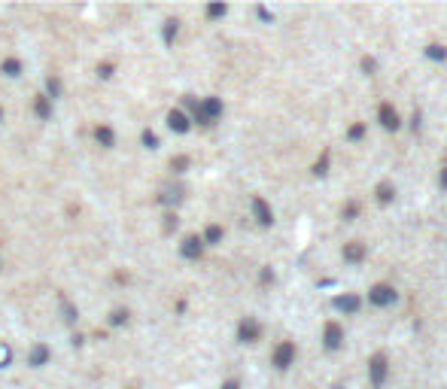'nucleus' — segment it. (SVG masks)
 Listing matches in <instances>:
<instances>
[{"label": "nucleus", "mask_w": 447, "mask_h": 389, "mask_svg": "<svg viewBox=\"0 0 447 389\" xmlns=\"http://www.w3.org/2000/svg\"><path fill=\"white\" fill-rule=\"evenodd\" d=\"M170 167H174L176 174H183V171H186V167H189V158H186V155H176V158L170 161Z\"/></svg>", "instance_id": "bb28decb"}, {"label": "nucleus", "mask_w": 447, "mask_h": 389, "mask_svg": "<svg viewBox=\"0 0 447 389\" xmlns=\"http://www.w3.org/2000/svg\"><path fill=\"white\" fill-rule=\"evenodd\" d=\"M341 256H344L347 265H359V261H365V256H368V246L362 244V240H347Z\"/></svg>", "instance_id": "0eeeda50"}, {"label": "nucleus", "mask_w": 447, "mask_h": 389, "mask_svg": "<svg viewBox=\"0 0 447 389\" xmlns=\"http://www.w3.org/2000/svg\"><path fill=\"white\" fill-rule=\"evenodd\" d=\"M262 338V325L259 320H253V316H244L238 325V341L240 344H255Z\"/></svg>", "instance_id": "423d86ee"}, {"label": "nucleus", "mask_w": 447, "mask_h": 389, "mask_svg": "<svg viewBox=\"0 0 447 389\" xmlns=\"http://www.w3.org/2000/svg\"><path fill=\"white\" fill-rule=\"evenodd\" d=\"M378 122H380L383 131H399L402 128V116H399V110H396L393 104H380L378 107Z\"/></svg>", "instance_id": "39448f33"}, {"label": "nucleus", "mask_w": 447, "mask_h": 389, "mask_svg": "<svg viewBox=\"0 0 447 389\" xmlns=\"http://www.w3.org/2000/svg\"><path fill=\"white\" fill-rule=\"evenodd\" d=\"M332 307L341 310V314H356V310L362 307V298L356 292H347V295H335L332 298Z\"/></svg>", "instance_id": "6e6552de"}, {"label": "nucleus", "mask_w": 447, "mask_h": 389, "mask_svg": "<svg viewBox=\"0 0 447 389\" xmlns=\"http://www.w3.org/2000/svg\"><path fill=\"white\" fill-rule=\"evenodd\" d=\"M293 362H295V344L293 341H280L271 353V365L277 368V371H286V368H293Z\"/></svg>", "instance_id": "7ed1b4c3"}, {"label": "nucleus", "mask_w": 447, "mask_h": 389, "mask_svg": "<svg viewBox=\"0 0 447 389\" xmlns=\"http://www.w3.org/2000/svg\"><path fill=\"white\" fill-rule=\"evenodd\" d=\"M168 125H170V131H176V134H186L192 128V122H189V116L183 110H170L168 113Z\"/></svg>", "instance_id": "9b49d317"}, {"label": "nucleus", "mask_w": 447, "mask_h": 389, "mask_svg": "<svg viewBox=\"0 0 447 389\" xmlns=\"http://www.w3.org/2000/svg\"><path fill=\"white\" fill-rule=\"evenodd\" d=\"M19 70H21V64H19V61H3V73L6 76H19Z\"/></svg>", "instance_id": "c85d7f7f"}, {"label": "nucleus", "mask_w": 447, "mask_h": 389, "mask_svg": "<svg viewBox=\"0 0 447 389\" xmlns=\"http://www.w3.org/2000/svg\"><path fill=\"white\" fill-rule=\"evenodd\" d=\"M176 25H180L176 19H168V22H165V43H174V37H176Z\"/></svg>", "instance_id": "5701e85b"}, {"label": "nucleus", "mask_w": 447, "mask_h": 389, "mask_svg": "<svg viewBox=\"0 0 447 389\" xmlns=\"http://www.w3.org/2000/svg\"><path fill=\"white\" fill-rule=\"evenodd\" d=\"M144 143L149 146V150H155V146H159V137H155L152 131H144Z\"/></svg>", "instance_id": "c756f323"}, {"label": "nucleus", "mask_w": 447, "mask_h": 389, "mask_svg": "<svg viewBox=\"0 0 447 389\" xmlns=\"http://www.w3.org/2000/svg\"><path fill=\"white\" fill-rule=\"evenodd\" d=\"M329 161H332V150H323V152H319V158L314 161V167H310L314 176H325V174H329Z\"/></svg>", "instance_id": "ddd939ff"}, {"label": "nucleus", "mask_w": 447, "mask_h": 389, "mask_svg": "<svg viewBox=\"0 0 447 389\" xmlns=\"http://www.w3.org/2000/svg\"><path fill=\"white\" fill-rule=\"evenodd\" d=\"M0 116H3V110H0Z\"/></svg>", "instance_id": "4c0bfd02"}, {"label": "nucleus", "mask_w": 447, "mask_h": 389, "mask_svg": "<svg viewBox=\"0 0 447 389\" xmlns=\"http://www.w3.org/2000/svg\"><path fill=\"white\" fill-rule=\"evenodd\" d=\"M58 304H61V314H64V320H67V322H76V307H73V304H70L67 298H64V295L58 298Z\"/></svg>", "instance_id": "6ab92c4d"}, {"label": "nucleus", "mask_w": 447, "mask_h": 389, "mask_svg": "<svg viewBox=\"0 0 447 389\" xmlns=\"http://www.w3.org/2000/svg\"><path fill=\"white\" fill-rule=\"evenodd\" d=\"M359 213H362V204L353 201V198L344 204V207H341V219H344V222H353V219H356Z\"/></svg>", "instance_id": "4468645a"}, {"label": "nucleus", "mask_w": 447, "mask_h": 389, "mask_svg": "<svg viewBox=\"0 0 447 389\" xmlns=\"http://www.w3.org/2000/svg\"><path fill=\"white\" fill-rule=\"evenodd\" d=\"M125 320H128V314H125V310H116V314H113V320H110V322H113V325H122Z\"/></svg>", "instance_id": "2f4dec72"}, {"label": "nucleus", "mask_w": 447, "mask_h": 389, "mask_svg": "<svg viewBox=\"0 0 447 389\" xmlns=\"http://www.w3.org/2000/svg\"><path fill=\"white\" fill-rule=\"evenodd\" d=\"M46 359H49V346L46 344H37V346H34V350H31V365H46Z\"/></svg>", "instance_id": "2eb2a0df"}, {"label": "nucleus", "mask_w": 447, "mask_h": 389, "mask_svg": "<svg viewBox=\"0 0 447 389\" xmlns=\"http://www.w3.org/2000/svg\"><path fill=\"white\" fill-rule=\"evenodd\" d=\"M225 12H229V6H225V3H210V6H207V16H210V19H222Z\"/></svg>", "instance_id": "b1692460"}, {"label": "nucleus", "mask_w": 447, "mask_h": 389, "mask_svg": "<svg viewBox=\"0 0 447 389\" xmlns=\"http://www.w3.org/2000/svg\"><path fill=\"white\" fill-rule=\"evenodd\" d=\"M37 116H40V119H49V116H52V104H49V97H37Z\"/></svg>", "instance_id": "412c9836"}, {"label": "nucleus", "mask_w": 447, "mask_h": 389, "mask_svg": "<svg viewBox=\"0 0 447 389\" xmlns=\"http://www.w3.org/2000/svg\"><path fill=\"white\" fill-rule=\"evenodd\" d=\"M222 389H240V384H238V380H225Z\"/></svg>", "instance_id": "f704fd0d"}, {"label": "nucleus", "mask_w": 447, "mask_h": 389, "mask_svg": "<svg viewBox=\"0 0 447 389\" xmlns=\"http://www.w3.org/2000/svg\"><path fill=\"white\" fill-rule=\"evenodd\" d=\"M95 137H98V143H104V146H113V131L106 128V125H101V128L95 131Z\"/></svg>", "instance_id": "4be33fe9"}, {"label": "nucleus", "mask_w": 447, "mask_h": 389, "mask_svg": "<svg viewBox=\"0 0 447 389\" xmlns=\"http://www.w3.org/2000/svg\"><path fill=\"white\" fill-rule=\"evenodd\" d=\"M362 70H365V76H371L374 70H378V61H374L371 55H365V58H362Z\"/></svg>", "instance_id": "cd10ccee"}, {"label": "nucleus", "mask_w": 447, "mask_h": 389, "mask_svg": "<svg viewBox=\"0 0 447 389\" xmlns=\"http://www.w3.org/2000/svg\"><path fill=\"white\" fill-rule=\"evenodd\" d=\"M183 201V189L174 186V189H165V195H161V204H180Z\"/></svg>", "instance_id": "a211bd4d"}, {"label": "nucleus", "mask_w": 447, "mask_h": 389, "mask_svg": "<svg viewBox=\"0 0 447 389\" xmlns=\"http://www.w3.org/2000/svg\"><path fill=\"white\" fill-rule=\"evenodd\" d=\"M255 12H259V19H265V22H271V12H268L265 6H259V10H255Z\"/></svg>", "instance_id": "72a5a7b5"}, {"label": "nucleus", "mask_w": 447, "mask_h": 389, "mask_svg": "<svg viewBox=\"0 0 447 389\" xmlns=\"http://www.w3.org/2000/svg\"><path fill=\"white\" fill-rule=\"evenodd\" d=\"M365 137V125L362 122H356V125H350V128H347V140H350V143H356V140H362Z\"/></svg>", "instance_id": "aec40b11"}, {"label": "nucleus", "mask_w": 447, "mask_h": 389, "mask_svg": "<svg viewBox=\"0 0 447 389\" xmlns=\"http://www.w3.org/2000/svg\"><path fill=\"white\" fill-rule=\"evenodd\" d=\"M259 280H262V283H265V286H268V283H274V271H271V268H262V274H259Z\"/></svg>", "instance_id": "7c9ffc66"}, {"label": "nucleus", "mask_w": 447, "mask_h": 389, "mask_svg": "<svg viewBox=\"0 0 447 389\" xmlns=\"http://www.w3.org/2000/svg\"><path fill=\"white\" fill-rule=\"evenodd\" d=\"M426 58H432V61H447V46H442V43L426 46Z\"/></svg>", "instance_id": "dca6fc26"}, {"label": "nucleus", "mask_w": 447, "mask_h": 389, "mask_svg": "<svg viewBox=\"0 0 447 389\" xmlns=\"http://www.w3.org/2000/svg\"><path fill=\"white\" fill-rule=\"evenodd\" d=\"M420 128H423V113H420V110H414V113H411V131L420 134Z\"/></svg>", "instance_id": "393cba45"}, {"label": "nucleus", "mask_w": 447, "mask_h": 389, "mask_svg": "<svg viewBox=\"0 0 447 389\" xmlns=\"http://www.w3.org/2000/svg\"><path fill=\"white\" fill-rule=\"evenodd\" d=\"M101 76H104V80H106V76H113V67H110V64H104V67H101Z\"/></svg>", "instance_id": "c9c22d12"}, {"label": "nucleus", "mask_w": 447, "mask_h": 389, "mask_svg": "<svg viewBox=\"0 0 447 389\" xmlns=\"http://www.w3.org/2000/svg\"><path fill=\"white\" fill-rule=\"evenodd\" d=\"M46 89H49V101H52V97H58V91H61V82L55 80V76H49V80H46Z\"/></svg>", "instance_id": "a878e982"}, {"label": "nucleus", "mask_w": 447, "mask_h": 389, "mask_svg": "<svg viewBox=\"0 0 447 389\" xmlns=\"http://www.w3.org/2000/svg\"><path fill=\"white\" fill-rule=\"evenodd\" d=\"M393 198H396L393 182H378V189H374V201L378 204H393Z\"/></svg>", "instance_id": "f8f14e48"}, {"label": "nucleus", "mask_w": 447, "mask_h": 389, "mask_svg": "<svg viewBox=\"0 0 447 389\" xmlns=\"http://www.w3.org/2000/svg\"><path fill=\"white\" fill-rule=\"evenodd\" d=\"M204 246L207 244H219V240H222V228H219V225H207V231H204Z\"/></svg>", "instance_id": "f3484780"}, {"label": "nucleus", "mask_w": 447, "mask_h": 389, "mask_svg": "<svg viewBox=\"0 0 447 389\" xmlns=\"http://www.w3.org/2000/svg\"><path fill=\"white\" fill-rule=\"evenodd\" d=\"M180 252H183V259H201V252H204V240L198 237V235H192V237H186L183 240V246H180Z\"/></svg>", "instance_id": "9d476101"}, {"label": "nucleus", "mask_w": 447, "mask_h": 389, "mask_svg": "<svg viewBox=\"0 0 447 389\" xmlns=\"http://www.w3.org/2000/svg\"><path fill=\"white\" fill-rule=\"evenodd\" d=\"M323 346L329 353H335V350H341V346H344V329H341V322L329 320V322L323 325Z\"/></svg>", "instance_id": "20e7f679"}, {"label": "nucleus", "mask_w": 447, "mask_h": 389, "mask_svg": "<svg viewBox=\"0 0 447 389\" xmlns=\"http://www.w3.org/2000/svg\"><path fill=\"white\" fill-rule=\"evenodd\" d=\"M368 301H371L374 307H389V304L399 301V292H396V286H389V283H374L371 292H368Z\"/></svg>", "instance_id": "f03ea898"}, {"label": "nucleus", "mask_w": 447, "mask_h": 389, "mask_svg": "<svg viewBox=\"0 0 447 389\" xmlns=\"http://www.w3.org/2000/svg\"><path fill=\"white\" fill-rule=\"evenodd\" d=\"M438 186H442L444 192H447V165L442 167V174H438Z\"/></svg>", "instance_id": "473e14b6"}, {"label": "nucleus", "mask_w": 447, "mask_h": 389, "mask_svg": "<svg viewBox=\"0 0 447 389\" xmlns=\"http://www.w3.org/2000/svg\"><path fill=\"white\" fill-rule=\"evenodd\" d=\"M332 389H344V386H341V384H338V386H332Z\"/></svg>", "instance_id": "e433bc0d"}, {"label": "nucleus", "mask_w": 447, "mask_h": 389, "mask_svg": "<svg viewBox=\"0 0 447 389\" xmlns=\"http://www.w3.org/2000/svg\"><path fill=\"white\" fill-rule=\"evenodd\" d=\"M387 377H389L387 353H371V359H368V384H371V389H383Z\"/></svg>", "instance_id": "f257e3e1"}, {"label": "nucleus", "mask_w": 447, "mask_h": 389, "mask_svg": "<svg viewBox=\"0 0 447 389\" xmlns=\"http://www.w3.org/2000/svg\"><path fill=\"white\" fill-rule=\"evenodd\" d=\"M253 216H255V222L265 225V228H268V225H274V213H271V207H268V201H265V198H259V195L253 198Z\"/></svg>", "instance_id": "1a4fd4ad"}]
</instances>
